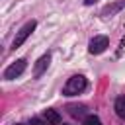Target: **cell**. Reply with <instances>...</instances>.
Returning <instances> with one entry per match:
<instances>
[{
	"label": "cell",
	"mask_w": 125,
	"mask_h": 125,
	"mask_svg": "<svg viewBox=\"0 0 125 125\" xmlns=\"http://www.w3.org/2000/svg\"><path fill=\"white\" fill-rule=\"evenodd\" d=\"M84 88H86V78H84L82 74H74V76L68 78V82L62 86V94H64V96H74V94H80Z\"/></svg>",
	"instance_id": "cell-1"
},
{
	"label": "cell",
	"mask_w": 125,
	"mask_h": 125,
	"mask_svg": "<svg viewBox=\"0 0 125 125\" xmlns=\"http://www.w3.org/2000/svg\"><path fill=\"white\" fill-rule=\"evenodd\" d=\"M25 66H27V61H25V59H18L16 62H12V64L4 70V78H6V80H14V78L21 76L23 70H25Z\"/></svg>",
	"instance_id": "cell-2"
},
{
	"label": "cell",
	"mask_w": 125,
	"mask_h": 125,
	"mask_svg": "<svg viewBox=\"0 0 125 125\" xmlns=\"http://www.w3.org/2000/svg\"><path fill=\"white\" fill-rule=\"evenodd\" d=\"M35 27H37V21H35V20L27 21V23H25L18 33H16V37H14V47H16V49H18V47H21V45H23V41L33 33V29H35Z\"/></svg>",
	"instance_id": "cell-3"
},
{
	"label": "cell",
	"mask_w": 125,
	"mask_h": 125,
	"mask_svg": "<svg viewBox=\"0 0 125 125\" xmlns=\"http://www.w3.org/2000/svg\"><path fill=\"white\" fill-rule=\"evenodd\" d=\"M107 47H109V39H107L105 35H96V37L90 41L88 51H90L92 55H100V53H104Z\"/></svg>",
	"instance_id": "cell-4"
},
{
	"label": "cell",
	"mask_w": 125,
	"mask_h": 125,
	"mask_svg": "<svg viewBox=\"0 0 125 125\" xmlns=\"http://www.w3.org/2000/svg\"><path fill=\"white\" fill-rule=\"evenodd\" d=\"M49 62H51V55L47 53V55H43V57H39V61L35 62V66H33V76H41L45 70H47V66H49Z\"/></svg>",
	"instance_id": "cell-5"
},
{
	"label": "cell",
	"mask_w": 125,
	"mask_h": 125,
	"mask_svg": "<svg viewBox=\"0 0 125 125\" xmlns=\"http://www.w3.org/2000/svg\"><path fill=\"white\" fill-rule=\"evenodd\" d=\"M125 6V0H117V2H113V4H109V6H105L104 10H102V18H109V16H113V14H117L121 8Z\"/></svg>",
	"instance_id": "cell-6"
},
{
	"label": "cell",
	"mask_w": 125,
	"mask_h": 125,
	"mask_svg": "<svg viewBox=\"0 0 125 125\" xmlns=\"http://www.w3.org/2000/svg\"><path fill=\"white\" fill-rule=\"evenodd\" d=\"M66 109L72 117H82L86 113V105H82V104H70V105H66Z\"/></svg>",
	"instance_id": "cell-7"
},
{
	"label": "cell",
	"mask_w": 125,
	"mask_h": 125,
	"mask_svg": "<svg viewBox=\"0 0 125 125\" xmlns=\"http://www.w3.org/2000/svg\"><path fill=\"white\" fill-rule=\"evenodd\" d=\"M45 119H47V123H51V125H59V123H61V115H59L55 109H45Z\"/></svg>",
	"instance_id": "cell-8"
},
{
	"label": "cell",
	"mask_w": 125,
	"mask_h": 125,
	"mask_svg": "<svg viewBox=\"0 0 125 125\" xmlns=\"http://www.w3.org/2000/svg\"><path fill=\"white\" fill-rule=\"evenodd\" d=\"M115 111L121 119H125V96H119L115 100Z\"/></svg>",
	"instance_id": "cell-9"
},
{
	"label": "cell",
	"mask_w": 125,
	"mask_h": 125,
	"mask_svg": "<svg viewBox=\"0 0 125 125\" xmlns=\"http://www.w3.org/2000/svg\"><path fill=\"white\" fill-rule=\"evenodd\" d=\"M82 125H102V121H100V117H96V115H88Z\"/></svg>",
	"instance_id": "cell-10"
},
{
	"label": "cell",
	"mask_w": 125,
	"mask_h": 125,
	"mask_svg": "<svg viewBox=\"0 0 125 125\" xmlns=\"http://www.w3.org/2000/svg\"><path fill=\"white\" fill-rule=\"evenodd\" d=\"M29 125H47V121H41V119H37V117H33Z\"/></svg>",
	"instance_id": "cell-11"
},
{
	"label": "cell",
	"mask_w": 125,
	"mask_h": 125,
	"mask_svg": "<svg viewBox=\"0 0 125 125\" xmlns=\"http://www.w3.org/2000/svg\"><path fill=\"white\" fill-rule=\"evenodd\" d=\"M94 2H96V0H84V4H86V6H90V4H94Z\"/></svg>",
	"instance_id": "cell-12"
}]
</instances>
